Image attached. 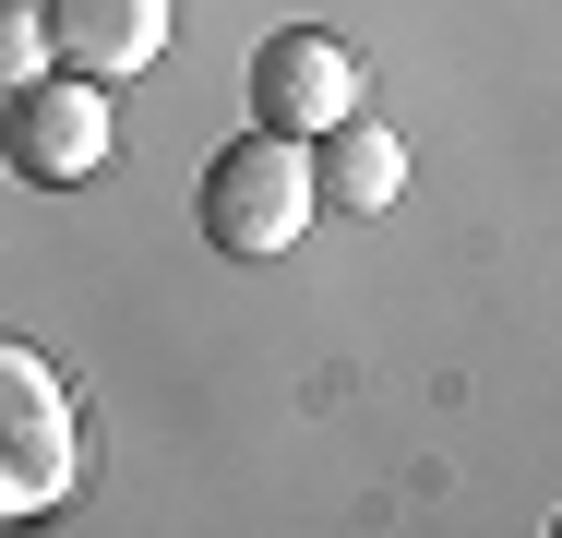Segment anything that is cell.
I'll use <instances>...</instances> for the list:
<instances>
[{
	"mask_svg": "<svg viewBox=\"0 0 562 538\" xmlns=\"http://www.w3.org/2000/svg\"><path fill=\"white\" fill-rule=\"evenodd\" d=\"M347 108H359V60H347V36H324V24H276V36L251 48V132L312 144V132H336Z\"/></svg>",
	"mask_w": 562,
	"mask_h": 538,
	"instance_id": "obj_3",
	"label": "cell"
},
{
	"mask_svg": "<svg viewBox=\"0 0 562 538\" xmlns=\"http://www.w3.org/2000/svg\"><path fill=\"white\" fill-rule=\"evenodd\" d=\"M407 192V144L395 132H371L359 108H347L336 132H312V204H336V215H383Z\"/></svg>",
	"mask_w": 562,
	"mask_h": 538,
	"instance_id": "obj_5",
	"label": "cell"
},
{
	"mask_svg": "<svg viewBox=\"0 0 562 538\" xmlns=\"http://www.w3.org/2000/svg\"><path fill=\"white\" fill-rule=\"evenodd\" d=\"M36 72H48V24H36V0H0V97Z\"/></svg>",
	"mask_w": 562,
	"mask_h": 538,
	"instance_id": "obj_8",
	"label": "cell"
},
{
	"mask_svg": "<svg viewBox=\"0 0 562 538\" xmlns=\"http://www.w3.org/2000/svg\"><path fill=\"white\" fill-rule=\"evenodd\" d=\"M0 156H12V180H36V192H85V180L120 156L109 85L48 60L36 85H12V97H0Z\"/></svg>",
	"mask_w": 562,
	"mask_h": 538,
	"instance_id": "obj_1",
	"label": "cell"
},
{
	"mask_svg": "<svg viewBox=\"0 0 562 538\" xmlns=\"http://www.w3.org/2000/svg\"><path fill=\"white\" fill-rule=\"evenodd\" d=\"M204 239L239 251V264H263V251H300V227H312V156L288 144V132H239L227 156H204Z\"/></svg>",
	"mask_w": 562,
	"mask_h": 538,
	"instance_id": "obj_2",
	"label": "cell"
},
{
	"mask_svg": "<svg viewBox=\"0 0 562 538\" xmlns=\"http://www.w3.org/2000/svg\"><path fill=\"white\" fill-rule=\"evenodd\" d=\"M48 430H72V395H60L48 347L0 335V455H24V442H48Z\"/></svg>",
	"mask_w": 562,
	"mask_h": 538,
	"instance_id": "obj_6",
	"label": "cell"
},
{
	"mask_svg": "<svg viewBox=\"0 0 562 538\" xmlns=\"http://www.w3.org/2000/svg\"><path fill=\"white\" fill-rule=\"evenodd\" d=\"M36 24H48V60L97 72V85L156 72V48H168V0H36Z\"/></svg>",
	"mask_w": 562,
	"mask_h": 538,
	"instance_id": "obj_4",
	"label": "cell"
},
{
	"mask_svg": "<svg viewBox=\"0 0 562 538\" xmlns=\"http://www.w3.org/2000/svg\"><path fill=\"white\" fill-rule=\"evenodd\" d=\"M72 430H48V442H24V455H0V527H24V515H48L60 491H72Z\"/></svg>",
	"mask_w": 562,
	"mask_h": 538,
	"instance_id": "obj_7",
	"label": "cell"
}]
</instances>
